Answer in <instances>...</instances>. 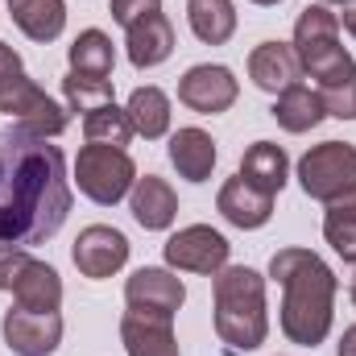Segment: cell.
Returning <instances> with one entry per match:
<instances>
[{"instance_id":"6da1fadb","label":"cell","mask_w":356,"mask_h":356,"mask_svg":"<svg viewBox=\"0 0 356 356\" xmlns=\"http://www.w3.org/2000/svg\"><path fill=\"white\" fill-rule=\"evenodd\" d=\"M67 158L21 124L0 133V253L46 245L71 216Z\"/></svg>"},{"instance_id":"7a4b0ae2","label":"cell","mask_w":356,"mask_h":356,"mask_svg":"<svg viewBox=\"0 0 356 356\" xmlns=\"http://www.w3.org/2000/svg\"><path fill=\"white\" fill-rule=\"evenodd\" d=\"M269 277L282 286V307H277L282 336L298 348L323 344L336 319V290H340L332 266L319 253L290 245L269 257Z\"/></svg>"},{"instance_id":"3957f363","label":"cell","mask_w":356,"mask_h":356,"mask_svg":"<svg viewBox=\"0 0 356 356\" xmlns=\"http://www.w3.org/2000/svg\"><path fill=\"white\" fill-rule=\"evenodd\" d=\"M211 311L216 336L232 353H253L269 336L266 311V277L249 266H224L211 277Z\"/></svg>"},{"instance_id":"277c9868","label":"cell","mask_w":356,"mask_h":356,"mask_svg":"<svg viewBox=\"0 0 356 356\" xmlns=\"http://www.w3.org/2000/svg\"><path fill=\"white\" fill-rule=\"evenodd\" d=\"M0 116H8L13 124L38 133V137H63L67 133V108L58 99H50L25 75V63L13 46L0 42Z\"/></svg>"},{"instance_id":"5b68a950","label":"cell","mask_w":356,"mask_h":356,"mask_svg":"<svg viewBox=\"0 0 356 356\" xmlns=\"http://www.w3.org/2000/svg\"><path fill=\"white\" fill-rule=\"evenodd\" d=\"M71 182L79 186L83 199L99 207H116L137 182V162L129 158V149H116V145H83Z\"/></svg>"},{"instance_id":"8992f818","label":"cell","mask_w":356,"mask_h":356,"mask_svg":"<svg viewBox=\"0 0 356 356\" xmlns=\"http://www.w3.org/2000/svg\"><path fill=\"white\" fill-rule=\"evenodd\" d=\"M298 186L315 203H332L356 186V145L353 141H319L298 158Z\"/></svg>"},{"instance_id":"52a82bcc","label":"cell","mask_w":356,"mask_h":356,"mask_svg":"<svg viewBox=\"0 0 356 356\" xmlns=\"http://www.w3.org/2000/svg\"><path fill=\"white\" fill-rule=\"evenodd\" d=\"M0 290L13 294V307H25V311H58L63 307L58 269L38 261L29 249L0 253Z\"/></svg>"},{"instance_id":"ba28073f","label":"cell","mask_w":356,"mask_h":356,"mask_svg":"<svg viewBox=\"0 0 356 356\" xmlns=\"http://www.w3.org/2000/svg\"><path fill=\"white\" fill-rule=\"evenodd\" d=\"M294 54H298V63H302V75H315V71H323V67H332L340 54H348L344 46H340V17L327 8V4H307L302 13H298V21H294Z\"/></svg>"},{"instance_id":"9c48e42d","label":"cell","mask_w":356,"mask_h":356,"mask_svg":"<svg viewBox=\"0 0 356 356\" xmlns=\"http://www.w3.org/2000/svg\"><path fill=\"white\" fill-rule=\"evenodd\" d=\"M166 253V266L170 269H182V273H203V277H216L220 269L228 266V236L216 232L211 224H186L178 228L175 236L162 245Z\"/></svg>"},{"instance_id":"30bf717a","label":"cell","mask_w":356,"mask_h":356,"mask_svg":"<svg viewBox=\"0 0 356 356\" xmlns=\"http://www.w3.org/2000/svg\"><path fill=\"white\" fill-rule=\"evenodd\" d=\"M241 83L228 67L220 63H195L182 79H178V104L199 112V116H220L236 104Z\"/></svg>"},{"instance_id":"8fae6325","label":"cell","mask_w":356,"mask_h":356,"mask_svg":"<svg viewBox=\"0 0 356 356\" xmlns=\"http://www.w3.org/2000/svg\"><path fill=\"white\" fill-rule=\"evenodd\" d=\"M71 261L83 277L104 282L129 266V236L112 224H88L71 245Z\"/></svg>"},{"instance_id":"7c38bea8","label":"cell","mask_w":356,"mask_h":356,"mask_svg":"<svg viewBox=\"0 0 356 356\" xmlns=\"http://www.w3.org/2000/svg\"><path fill=\"white\" fill-rule=\"evenodd\" d=\"M186 302V286L175 269L162 266H141L137 273H129L124 282V307L141 311V315H166L175 319Z\"/></svg>"},{"instance_id":"4fadbf2b","label":"cell","mask_w":356,"mask_h":356,"mask_svg":"<svg viewBox=\"0 0 356 356\" xmlns=\"http://www.w3.org/2000/svg\"><path fill=\"white\" fill-rule=\"evenodd\" d=\"M4 344L17 356H50L63 344V315L58 311H25V307H8L0 319Z\"/></svg>"},{"instance_id":"5bb4252c","label":"cell","mask_w":356,"mask_h":356,"mask_svg":"<svg viewBox=\"0 0 356 356\" xmlns=\"http://www.w3.org/2000/svg\"><path fill=\"white\" fill-rule=\"evenodd\" d=\"M216 211H220L232 228L257 232V228H266L269 216H273V195L257 191L253 182H245L241 175H232L220 186V195H216Z\"/></svg>"},{"instance_id":"9a60e30c","label":"cell","mask_w":356,"mask_h":356,"mask_svg":"<svg viewBox=\"0 0 356 356\" xmlns=\"http://www.w3.org/2000/svg\"><path fill=\"white\" fill-rule=\"evenodd\" d=\"M249 79H253V88L269 91V95H282L286 88H294L302 79V63H298L294 46L290 42H261V46H253Z\"/></svg>"},{"instance_id":"2e32d148","label":"cell","mask_w":356,"mask_h":356,"mask_svg":"<svg viewBox=\"0 0 356 356\" xmlns=\"http://www.w3.org/2000/svg\"><path fill=\"white\" fill-rule=\"evenodd\" d=\"M120 340H124L129 356H182L178 353V336H175V319H166V315L124 311Z\"/></svg>"},{"instance_id":"e0dca14e","label":"cell","mask_w":356,"mask_h":356,"mask_svg":"<svg viewBox=\"0 0 356 356\" xmlns=\"http://www.w3.org/2000/svg\"><path fill=\"white\" fill-rule=\"evenodd\" d=\"M129 211H133V220H137L145 232H166V228L175 224V216H178L175 186H170L166 178H158V175L137 178L133 191H129Z\"/></svg>"},{"instance_id":"ac0fdd59","label":"cell","mask_w":356,"mask_h":356,"mask_svg":"<svg viewBox=\"0 0 356 356\" xmlns=\"http://www.w3.org/2000/svg\"><path fill=\"white\" fill-rule=\"evenodd\" d=\"M124 46H129V63H133L137 71L162 67V63L175 54V25H170V17H166V13H154V17L129 25V29H124Z\"/></svg>"},{"instance_id":"d6986e66","label":"cell","mask_w":356,"mask_h":356,"mask_svg":"<svg viewBox=\"0 0 356 356\" xmlns=\"http://www.w3.org/2000/svg\"><path fill=\"white\" fill-rule=\"evenodd\" d=\"M166 154H170V166L178 170V178H186V182H207L211 170H216V158H220L211 133H203L195 124L178 129L170 137V145H166Z\"/></svg>"},{"instance_id":"ffe728a7","label":"cell","mask_w":356,"mask_h":356,"mask_svg":"<svg viewBox=\"0 0 356 356\" xmlns=\"http://www.w3.org/2000/svg\"><path fill=\"white\" fill-rule=\"evenodd\" d=\"M315 91L323 99V112L336 120H356V58L340 54L332 67L315 71Z\"/></svg>"},{"instance_id":"44dd1931","label":"cell","mask_w":356,"mask_h":356,"mask_svg":"<svg viewBox=\"0 0 356 356\" xmlns=\"http://www.w3.org/2000/svg\"><path fill=\"white\" fill-rule=\"evenodd\" d=\"M8 17L29 42L46 46L67 29V0H8Z\"/></svg>"},{"instance_id":"7402d4cb","label":"cell","mask_w":356,"mask_h":356,"mask_svg":"<svg viewBox=\"0 0 356 356\" xmlns=\"http://www.w3.org/2000/svg\"><path fill=\"white\" fill-rule=\"evenodd\" d=\"M236 175L245 182H253L257 191H266V195H277L286 186V178H290V158H286V149L277 141H253L241 154V170Z\"/></svg>"},{"instance_id":"603a6c76","label":"cell","mask_w":356,"mask_h":356,"mask_svg":"<svg viewBox=\"0 0 356 356\" xmlns=\"http://www.w3.org/2000/svg\"><path fill=\"white\" fill-rule=\"evenodd\" d=\"M269 116L277 120V129H286V133H311V129H319L323 124V99H319V91L307 88V83H294V88H286L282 95H273V108H269Z\"/></svg>"},{"instance_id":"cb8c5ba5","label":"cell","mask_w":356,"mask_h":356,"mask_svg":"<svg viewBox=\"0 0 356 356\" xmlns=\"http://www.w3.org/2000/svg\"><path fill=\"white\" fill-rule=\"evenodd\" d=\"M124 112H129L133 133L145 137V141H158V137L170 133V95L162 88H154V83H145V88L133 91L129 104H124Z\"/></svg>"},{"instance_id":"d4e9b609","label":"cell","mask_w":356,"mask_h":356,"mask_svg":"<svg viewBox=\"0 0 356 356\" xmlns=\"http://www.w3.org/2000/svg\"><path fill=\"white\" fill-rule=\"evenodd\" d=\"M186 21H191V33L203 46H224L236 33L232 0H186Z\"/></svg>"},{"instance_id":"484cf974","label":"cell","mask_w":356,"mask_h":356,"mask_svg":"<svg viewBox=\"0 0 356 356\" xmlns=\"http://www.w3.org/2000/svg\"><path fill=\"white\" fill-rule=\"evenodd\" d=\"M67 63L75 75H95V79H112V67H116V46L104 29H83L71 50H67Z\"/></svg>"},{"instance_id":"4316f807","label":"cell","mask_w":356,"mask_h":356,"mask_svg":"<svg viewBox=\"0 0 356 356\" xmlns=\"http://www.w3.org/2000/svg\"><path fill=\"white\" fill-rule=\"evenodd\" d=\"M323 241L344 261H356V186L348 195L327 203V211H323Z\"/></svg>"},{"instance_id":"83f0119b","label":"cell","mask_w":356,"mask_h":356,"mask_svg":"<svg viewBox=\"0 0 356 356\" xmlns=\"http://www.w3.org/2000/svg\"><path fill=\"white\" fill-rule=\"evenodd\" d=\"M133 137H137V133H133V124H129V112H124L116 99L83 116V141H88V145H116V149H124Z\"/></svg>"},{"instance_id":"f1b7e54d","label":"cell","mask_w":356,"mask_h":356,"mask_svg":"<svg viewBox=\"0 0 356 356\" xmlns=\"http://www.w3.org/2000/svg\"><path fill=\"white\" fill-rule=\"evenodd\" d=\"M63 99H67V112H95V108H104V104H112L116 95H112V79H95V75H75V71H67V79H63Z\"/></svg>"},{"instance_id":"f546056e","label":"cell","mask_w":356,"mask_h":356,"mask_svg":"<svg viewBox=\"0 0 356 356\" xmlns=\"http://www.w3.org/2000/svg\"><path fill=\"white\" fill-rule=\"evenodd\" d=\"M108 13H112V21H116L120 29H129V25H137V21H145V17L162 13V0H108Z\"/></svg>"},{"instance_id":"4dcf8cb0","label":"cell","mask_w":356,"mask_h":356,"mask_svg":"<svg viewBox=\"0 0 356 356\" xmlns=\"http://www.w3.org/2000/svg\"><path fill=\"white\" fill-rule=\"evenodd\" d=\"M336 356H356V323L344 327V336H340V344H336Z\"/></svg>"},{"instance_id":"1f68e13d","label":"cell","mask_w":356,"mask_h":356,"mask_svg":"<svg viewBox=\"0 0 356 356\" xmlns=\"http://www.w3.org/2000/svg\"><path fill=\"white\" fill-rule=\"evenodd\" d=\"M336 17H340V29L356 42V4H344V13H336Z\"/></svg>"},{"instance_id":"d6a6232c","label":"cell","mask_w":356,"mask_h":356,"mask_svg":"<svg viewBox=\"0 0 356 356\" xmlns=\"http://www.w3.org/2000/svg\"><path fill=\"white\" fill-rule=\"evenodd\" d=\"M344 286H348V298L356 307V261H344Z\"/></svg>"},{"instance_id":"836d02e7","label":"cell","mask_w":356,"mask_h":356,"mask_svg":"<svg viewBox=\"0 0 356 356\" xmlns=\"http://www.w3.org/2000/svg\"><path fill=\"white\" fill-rule=\"evenodd\" d=\"M319 4H327V8H332V4H340V8H344V4H356V0H319Z\"/></svg>"},{"instance_id":"e575fe53","label":"cell","mask_w":356,"mask_h":356,"mask_svg":"<svg viewBox=\"0 0 356 356\" xmlns=\"http://www.w3.org/2000/svg\"><path fill=\"white\" fill-rule=\"evenodd\" d=\"M253 4H261V8H273V4H282V0H253Z\"/></svg>"}]
</instances>
